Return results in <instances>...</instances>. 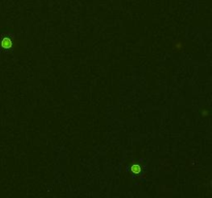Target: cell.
<instances>
[{"label":"cell","instance_id":"1","mask_svg":"<svg viewBox=\"0 0 212 198\" xmlns=\"http://www.w3.org/2000/svg\"><path fill=\"white\" fill-rule=\"evenodd\" d=\"M11 46H13V42L8 37H4L1 41V46L3 49H9V48H11Z\"/></svg>","mask_w":212,"mask_h":198},{"label":"cell","instance_id":"2","mask_svg":"<svg viewBox=\"0 0 212 198\" xmlns=\"http://www.w3.org/2000/svg\"><path fill=\"white\" fill-rule=\"evenodd\" d=\"M130 170H132V172L134 173V175H137V173H140V171H141L140 165H138V164L132 165V167H130Z\"/></svg>","mask_w":212,"mask_h":198}]
</instances>
